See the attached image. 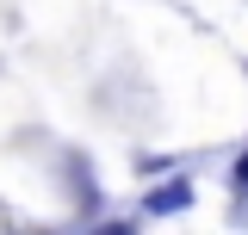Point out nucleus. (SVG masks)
Returning <instances> with one entry per match:
<instances>
[{
    "mask_svg": "<svg viewBox=\"0 0 248 235\" xmlns=\"http://www.w3.org/2000/svg\"><path fill=\"white\" fill-rule=\"evenodd\" d=\"M186 205H192V186H186V179H168L161 192H149V198H143V210H149V217H174V210H186Z\"/></svg>",
    "mask_w": 248,
    "mask_h": 235,
    "instance_id": "nucleus-1",
    "label": "nucleus"
},
{
    "mask_svg": "<svg viewBox=\"0 0 248 235\" xmlns=\"http://www.w3.org/2000/svg\"><path fill=\"white\" fill-rule=\"evenodd\" d=\"M93 235H137L130 223H106V229H93Z\"/></svg>",
    "mask_w": 248,
    "mask_h": 235,
    "instance_id": "nucleus-2",
    "label": "nucleus"
},
{
    "mask_svg": "<svg viewBox=\"0 0 248 235\" xmlns=\"http://www.w3.org/2000/svg\"><path fill=\"white\" fill-rule=\"evenodd\" d=\"M236 186H248V155H242V161H236Z\"/></svg>",
    "mask_w": 248,
    "mask_h": 235,
    "instance_id": "nucleus-3",
    "label": "nucleus"
}]
</instances>
